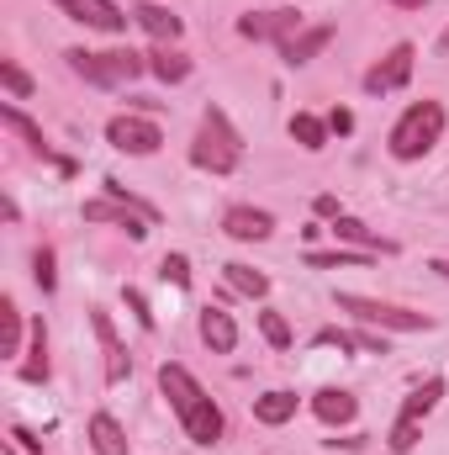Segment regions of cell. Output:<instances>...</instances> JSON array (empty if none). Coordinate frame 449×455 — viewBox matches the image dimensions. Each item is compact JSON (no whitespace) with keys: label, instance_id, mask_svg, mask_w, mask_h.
<instances>
[{"label":"cell","instance_id":"24","mask_svg":"<svg viewBox=\"0 0 449 455\" xmlns=\"http://www.w3.org/2000/svg\"><path fill=\"white\" fill-rule=\"evenodd\" d=\"M21 381H48V334H43V323H32V349L21 360Z\"/></svg>","mask_w":449,"mask_h":455},{"label":"cell","instance_id":"29","mask_svg":"<svg viewBox=\"0 0 449 455\" xmlns=\"http://www.w3.org/2000/svg\"><path fill=\"white\" fill-rule=\"evenodd\" d=\"M0 85L21 101V96H32V80H27V69L21 64H11V59H0Z\"/></svg>","mask_w":449,"mask_h":455},{"label":"cell","instance_id":"27","mask_svg":"<svg viewBox=\"0 0 449 455\" xmlns=\"http://www.w3.org/2000/svg\"><path fill=\"white\" fill-rule=\"evenodd\" d=\"M365 254H349V249H307V265L312 270H338V265H359Z\"/></svg>","mask_w":449,"mask_h":455},{"label":"cell","instance_id":"19","mask_svg":"<svg viewBox=\"0 0 449 455\" xmlns=\"http://www.w3.org/2000/svg\"><path fill=\"white\" fill-rule=\"evenodd\" d=\"M334 233L343 238V243H359L365 254H391V249H397L391 238H381V233H370V228L359 223V218H334Z\"/></svg>","mask_w":449,"mask_h":455},{"label":"cell","instance_id":"32","mask_svg":"<svg viewBox=\"0 0 449 455\" xmlns=\"http://www.w3.org/2000/svg\"><path fill=\"white\" fill-rule=\"evenodd\" d=\"M413 445H418V419H397V429H391V451L407 455Z\"/></svg>","mask_w":449,"mask_h":455},{"label":"cell","instance_id":"17","mask_svg":"<svg viewBox=\"0 0 449 455\" xmlns=\"http://www.w3.org/2000/svg\"><path fill=\"white\" fill-rule=\"evenodd\" d=\"M85 435H91V451L96 455H127V435H122V424H116L112 413H96Z\"/></svg>","mask_w":449,"mask_h":455},{"label":"cell","instance_id":"20","mask_svg":"<svg viewBox=\"0 0 449 455\" xmlns=\"http://www.w3.org/2000/svg\"><path fill=\"white\" fill-rule=\"evenodd\" d=\"M0 122H5V127H11V132H21V138H27V148H32V154H43V159H53V148H48V138H43V127H37V122H32V116L21 112V107H11V101H5V107H0Z\"/></svg>","mask_w":449,"mask_h":455},{"label":"cell","instance_id":"2","mask_svg":"<svg viewBox=\"0 0 449 455\" xmlns=\"http://www.w3.org/2000/svg\"><path fill=\"white\" fill-rule=\"evenodd\" d=\"M445 138V107L439 101H413L391 127V154L397 159H423Z\"/></svg>","mask_w":449,"mask_h":455},{"label":"cell","instance_id":"18","mask_svg":"<svg viewBox=\"0 0 449 455\" xmlns=\"http://www.w3.org/2000/svg\"><path fill=\"white\" fill-rule=\"evenodd\" d=\"M201 339H207V349L227 355V349L238 344V323L227 318L223 307H207V313H201Z\"/></svg>","mask_w":449,"mask_h":455},{"label":"cell","instance_id":"38","mask_svg":"<svg viewBox=\"0 0 449 455\" xmlns=\"http://www.w3.org/2000/svg\"><path fill=\"white\" fill-rule=\"evenodd\" d=\"M391 5H402V11H423L429 0H391Z\"/></svg>","mask_w":449,"mask_h":455},{"label":"cell","instance_id":"14","mask_svg":"<svg viewBox=\"0 0 449 455\" xmlns=\"http://www.w3.org/2000/svg\"><path fill=\"white\" fill-rule=\"evenodd\" d=\"M312 413H318L323 424H354L359 403H354V392H338V387H323V392L312 397Z\"/></svg>","mask_w":449,"mask_h":455},{"label":"cell","instance_id":"7","mask_svg":"<svg viewBox=\"0 0 449 455\" xmlns=\"http://www.w3.org/2000/svg\"><path fill=\"white\" fill-rule=\"evenodd\" d=\"M413 59H418V48H413V43H397V48L365 75V91H370V96H391V91H402V85L413 80Z\"/></svg>","mask_w":449,"mask_h":455},{"label":"cell","instance_id":"34","mask_svg":"<svg viewBox=\"0 0 449 455\" xmlns=\"http://www.w3.org/2000/svg\"><path fill=\"white\" fill-rule=\"evenodd\" d=\"M328 132H338V138H343V132H354V116L343 112V107H334V112H328Z\"/></svg>","mask_w":449,"mask_h":455},{"label":"cell","instance_id":"33","mask_svg":"<svg viewBox=\"0 0 449 455\" xmlns=\"http://www.w3.org/2000/svg\"><path fill=\"white\" fill-rule=\"evenodd\" d=\"M127 307H132V318H138L143 329H154V313H148V302H143V291H132V286H127Z\"/></svg>","mask_w":449,"mask_h":455},{"label":"cell","instance_id":"9","mask_svg":"<svg viewBox=\"0 0 449 455\" xmlns=\"http://www.w3.org/2000/svg\"><path fill=\"white\" fill-rule=\"evenodd\" d=\"M69 21H85V27H96V32H127V21H132V11H122L116 0H53Z\"/></svg>","mask_w":449,"mask_h":455},{"label":"cell","instance_id":"30","mask_svg":"<svg viewBox=\"0 0 449 455\" xmlns=\"http://www.w3.org/2000/svg\"><path fill=\"white\" fill-rule=\"evenodd\" d=\"M32 281H37L43 291H53V286H59V270H53V249H37V254H32Z\"/></svg>","mask_w":449,"mask_h":455},{"label":"cell","instance_id":"28","mask_svg":"<svg viewBox=\"0 0 449 455\" xmlns=\"http://www.w3.org/2000/svg\"><path fill=\"white\" fill-rule=\"evenodd\" d=\"M259 334L275 344V349H291V323L280 313H259Z\"/></svg>","mask_w":449,"mask_h":455},{"label":"cell","instance_id":"16","mask_svg":"<svg viewBox=\"0 0 449 455\" xmlns=\"http://www.w3.org/2000/svg\"><path fill=\"white\" fill-rule=\"evenodd\" d=\"M148 69H154V75H159L164 85H180V80L191 75V59H185V53H180L175 43H159V48L148 53Z\"/></svg>","mask_w":449,"mask_h":455},{"label":"cell","instance_id":"40","mask_svg":"<svg viewBox=\"0 0 449 455\" xmlns=\"http://www.w3.org/2000/svg\"><path fill=\"white\" fill-rule=\"evenodd\" d=\"M439 48H445V53H449V27H445V37H439Z\"/></svg>","mask_w":449,"mask_h":455},{"label":"cell","instance_id":"6","mask_svg":"<svg viewBox=\"0 0 449 455\" xmlns=\"http://www.w3.org/2000/svg\"><path fill=\"white\" fill-rule=\"evenodd\" d=\"M238 32L254 37V43L286 48V43L302 32V11H248V16H238Z\"/></svg>","mask_w":449,"mask_h":455},{"label":"cell","instance_id":"39","mask_svg":"<svg viewBox=\"0 0 449 455\" xmlns=\"http://www.w3.org/2000/svg\"><path fill=\"white\" fill-rule=\"evenodd\" d=\"M434 270H439V275L449 281V259H434Z\"/></svg>","mask_w":449,"mask_h":455},{"label":"cell","instance_id":"21","mask_svg":"<svg viewBox=\"0 0 449 455\" xmlns=\"http://www.w3.org/2000/svg\"><path fill=\"white\" fill-rule=\"evenodd\" d=\"M254 419L270 424V429H280V424L296 419V397L291 392H264V397H254Z\"/></svg>","mask_w":449,"mask_h":455},{"label":"cell","instance_id":"10","mask_svg":"<svg viewBox=\"0 0 449 455\" xmlns=\"http://www.w3.org/2000/svg\"><path fill=\"white\" fill-rule=\"evenodd\" d=\"M132 21H138L154 43H180V32H185V21H180L169 5H159V0H138V5H132Z\"/></svg>","mask_w":449,"mask_h":455},{"label":"cell","instance_id":"15","mask_svg":"<svg viewBox=\"0 0 449 455\" xmlns=\"http://www.w3.org/2000/svg\"><path fill=\"white\" fill-rule=\"evenodd\" d=\"M180 424H185V435H191L196 445H217V440H223V413H217V403H212V397H207L196 413H185Z\"/></svg>","mask_w":449,"mask_h":455},{"label":"cell","instance_id":"12","mask_svg":"<svg viewBox=\"0 0 449 455\" xmlns=\"http://www.w3.org/2000/svg\"><path fill=\"white\" fill-rule=\"evenodd\" d=\"M223 233L227 238H238V243H259V238L275 233V218L259 212V207H232V212L223 218Z\"/></svg>","mask_w":449,"mask_h":455},{"label":"cell","instance_id":"13","mask_svg":"<svg viewBox=\"0 0 449 455\" xmlns=\"http://www.w3.org/2000/svg\"><path fill=\"white\" fill-rule=\"evenodd\" d=\"M328 43H334V27H307V32H296V37H291V43L280 48V59H286V64L296 69V64H307V59H318V53H323Z\"/></svg>","mask_w":449,"mask_h":455},{"label":"cell","instance_id":"5","mask_svg":"<svg viewBox=\"0 0 449 455\" xmlns=\"http://www.w3.org/2000/svg\"><path fill=\"white\" fill-rule=\"evenodd\" d=\"M106 143H112L116 154H138V159H148V154H159L164 132H159V122L127 112V116H112V122H106Z\"/></svg>","mask_w":449,"mask_h":455},{"label":"cell","instance_id":"31","mask_svg":"<svg viewBox=\"0 0 449 455\" xmlns=\"http://www.w3.org/2000/svg\"><path fill=\"white\" fill-rule=\"evenodd\" d=\"M159 275H164V281H175V286H191V259H185V254H164Z\"/></svg>","mask_w":449,"mask_h":455},{"label":"cell","instance_id":"26","mask_svg":"<svg viewBox=\"0 0 449 455\" xmlns=\"http://www.w3.org/2000/svg\"><path fill=\"white\" fill-rule=\"evenodd\" d=\"M223 270H227V286H232V291H243V297H254V302L270 291V281H264L259 270H248V265H223Z\"/></svg>","mask_w":449,"mask_h":455},{"label":"cell","instance_id":"1","mask_svg":"<svg viewBox=\"0 0 449 455\" xmlns=\"http://www.w3.org/2000/svg\"><path fill=\"white\" fill-rule=\"evenodd\" d=\"M243 159V138L232 132V122L223 116V107H207L201 116V132L191 143V164L196 170H212V175H232Z\"/></svg>","mask_w":449,"mask_h":455},{"label":"cell","instance_id":"36","mask_svg":"<svg viewBox=\"0 0 449 455\" xmlns=\"http://www.w3.org/2000/svg\"><path fill=\"white\" fill-rule=\"evenodd\" d=\"M11 440H16V445H21V451H43V440H32V435H27V429H11Z\"/></svg>","mask_w":449,"mask_h":455},{"label":"cell","instance_id":"8","mask_svg":"<svg viewBox=\"0 0 449 455\" xmlns=\"http://www.w3.org/2000/svg\"><path fill=\"white\" fill-rule=\"evenodd\" d=\"M159 392L169 397V408H175L180 419H185V413H196V408L207 403L201 381H196V376H191L185 365H175V360H164V365H159Z\"/></svg>","mask_w":449,"mask_h":455},{"label":"cell","instance_id":"35","mask_svg":"<svg viewBox=\"0 0 449 455\" xmlns=\"http://www.w3.org/2000/svg\"><path fill=\"white\" fill-rule=\"evenodd\" d=\"M312 207H318V218H343V212H338V196H318Z\"/></svg>","mask_w":449,"mask_h":455},{"label":"cell","instance_id":"3","mask_svg":"<svg viewBox=\"0 0 449 455\" xmlns=\"http://www.w3.org/2000/svg\"><path fill=\"white\" fill-rule=\"evenodd\" d=\"M64 59H69V69H75L80 80H91V85H101V91L127 85V80H138V75L148 69V53H132V48H112V53H85V48H69Z\"/></svg>","mask_w":449,"mask_h":455},{"label":"cell","instance_id":"37","mask_svg":"<svg viewBox=\"0 0 449 455\" xmlns=\"http://www.w3.org/2000/svg\"><path fill=\"white\" fill-rule=\"evenodd\" d=\"M359 349H365V355H386V339H375V334H359Z\"/></svg>","mask_w":449,"mask_h":455},{"label":"cell","instance_id":"11","mask_svg":"<svg viewBox=\"0 0 449 455\" xmlns=\"http://www.w3.org/2000/svg\"><path fill=\"white\" fill-rule=\"evenodd\" d=\"M91 323H96V339H101V355H106V381H127L132 376V355L122 349V339H116V329H112V318L101 313V307H91Z\"/></svg>","mask_w":449,"mask_h":455},{"label":"cell","instance_id":"23","mask_svg":"<svg viewBox=\"0 0 449 455\" xmlns=\"http://www.w3.org/2000/svg\"><path fill=\"white\" fill-rule=\"evenodd\" d=\"M291 138H296L307 154H318V148H328V122H318V116L296 112V116H291Z\"/></svg>","mask_w":449,"mask_h":455},{"label":"cell","instance_id":"22","mask_svg":"<svg viewBox=\"0 0 449 455\" xmlns=\"http://www.w3.org/2000/svg\"><path fill=\"white\" fill-rule=\"evenodd\" d=\"M0 355L16 360L21 355V307L11 297H0Z\"/></svg>","mask_w":449,"mask_h":455},{"label":"cell","instance_id":"4","mask_svg":"<svg viewBox=\"0 0 449 455\" xmlns=\"http://www.w3.org/2000/svg\"><path fill=\"white\" fill-rule=\"evenodd\" d=\"M338 313H349L354 323H370V329H397V334L434 329L429 313H413V307H397V302H381V297H359V291H338Z\"/></svg>","mask_w":449,"mask_h":455},{"label":"cell","instance_id":"25","mask_svg":"<svg viewBox=\"0 0 449 455\" xmlns=\"http://www.w3.org/2000/svg\"><path fill=\"white\" fill-rule=\"evenodd\" d=\"M439 397H445V381L434 376V381H423V387L402 403V419H423V413H434V408H439Z\"/></svg>","mask_w":449,"mask_h":455}]
</instances>
